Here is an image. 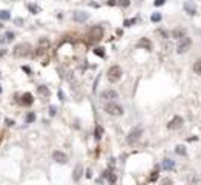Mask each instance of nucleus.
<instances>
[{
  "instance_id": "f257e3e1",
  "label": "nucleus",
  "mask_w": 201,
  "mask_h": 185,
  "mask_svg": "<svg viewBox=\"0 0 201 185\" xmlns=\"http://www.w3.org/2000/svg\"><path fill=\"white\" fill-rule=\"evenodd\" d=\"M29 52H31V45L29 43H18L12 50V54L16 57H26V56H29Z\"/></svg>"
},
{
  "instance_id": "f03ea898",
  "label": "nucleus",
  "mask_w": 201,
  "mask_h": 185,
  "mask_svg": "<svg viewBox=\"0 0 201 185\" xmlns=\"http://www.w3.org/2000/svg\"><path fill=\"white\" fill-rule=\"evenodd\" d=\"M103 26H100V25H95V26H92V28L89 29V32H88V37H89V42H98V40H101L103 39Z\"/></svg>"
},
{
  "instance_id": "7ed1b4c3",
  "label": "nucleus",
  "mask_w": 201,
  "mask_h": 185,
  "mask_svg": "<svg viewBox=\"0 0 201 185\" xmlns=\"http://www.w3.org/2000/svg\"><path fill=\"white\" fill-rule=\"evenodd\" d=\"M104 111L108 113V114H111V116H121L123 114V107L118 103H115L114 100H111L109 103H106L104 105Z\"/></svg>"
},
{
  "instance_id": "20e7f679",
  "label": "nucleus",
  "mask_w": 201,
  "mask_h": 185,
  "mask_svg": "<svg viewBox=\"0 0 201 185\" xmlns=\"http://www.w3.org/2000/svg\"><path fill=\"white\" fill-rule=\"evenodd\" d=\"M121 74H123L121 68L118 65H114V66L109 68V71H108V80L111 82V84H115V82H118L121 79Z\"/></svg>"
},
{
  "instance_id": "39448f33",
  "label": "nucleus",
  "mask_w": 201,
  "mask_h": 185,
  "mask_svg": "<svg viewBox=\"0 0 201 185\" xmlns=\"http://www.w3.org/2000/svg\"><path fill=\"white\" fill-rule=\"evenodd\" d=\"M190 45H192V40H190V37H187V36H184L183 39H180L177 42V52L178 54H184L186 51L190 48Z\"/></svg>"
},
{
  "instance_id": "423d86ee",
  "label": "nucleus",
  "mask_w": 201,
  "mask_h": 185,
  "mask_svg": "<svg viewBox=\"0 0 201 185\" xmlns=\"http://www.w3.org/2000/svg\"><path fill=\"white\" fill-rule=\"evenodd\" d=\"M141 134H143V130H141V128H134V130H132L131 133L127 134L126 142L129 143V145H134V143H137V142L140 141Z\"/></svg>"
},
{
  "instance_id": "0eeeda50",
  "label": "nucleus",
  "mask_w": 201,
  "mask_h": 185,
  "mask_svg": "<svg viewBox=\"0 0 201 185\" xmlns=\"http://www.w3.org/2000/svg\"><path fill=\"white\" fill-rule=\"evenodd\" d=\"M49 46H51V42L48 40V37H40V40H39V46H37L35 54H37V56L45 54V52L49 50Z\"/></svg>"
},
{
  "instance_id": "6e6552de",
  "label": "nucleus",
  "mask_w": 201,
  "mask_h": 185,
  "mask_svg": "<svg viewBox=\"0 0 201 185\" xmlns=\"http://www.w3.org/2000/svg\"><path fill=\"white\" fill-rule=\"evenodd\" d=\"M52 159H54L57 164H68V156H66V153H63V151H60V150H57V151L52 153Z\"/></svg>"
},
{
  "instance_id": "1a4fd4ad",
  "label": "nucleus",
  "mask_w": 201,
  "mask_h": 185,
  "mask_svg": "<svg viewBox=\"0 0 201 185\" xmlns=\"http://www.w3.org/2000/svg\"><path fill=\"white\" fill-rule=\"evenodd\" d=\"M181 127H183V117H181V116H175V117L168 123L169 130H180Z\"/></svg>"
},
{
  "instance_id": "9d476101",
  "label": "nucleus",
  "mask_w": 201,
  "mask_h": 185,
  "mask_svg": "<svg viewBox=\"0 0 201 185\" xmlns=\"http://www.w3.org/2000/svg\"><path fill=\"white\" fill-rule=\"evenodd\" d=\"M101 99L103 100H115V99H118V93L117 91H114V90H106V91L101 93Z\"/></svg>"
},
{
  "instance_id": "9b49d317",
  "label": "nucleus",
  "mask_w": 201,
  "mask_h": 185,
  "mask_svg": "<svg viewBox=\"0 0 201 185\" xmlns=\"http://www.w3.org/2000/svg\"><path fill=\"white\" fill-rule=\"evenodd\" d=\"M72 17H74L75 22H80V23H81V22H86L89 19V14L85 13V11H75Z\"/></svg>"
},
{
  "instance_id": "f8f14e48",
  "label": "nucleus",
  "mask_w": 201,
  "mask_h": 185,
  "mask_svg": "<svg viewBox=\"0 0 201 185\" xmlns=\"http://www.w3.org/2000/svg\"><path fill=\"white\" fill-rule=\"evenodd\" d=\"M184 11L186 14H189V16H195L196 14V6L193 2H186L184 3Z\"/></svg>"
},
{
  "instance_id": "ddd939ff",
  "label": "nucleus",
  "mask_w": 201,
  "mask_h": 185,
  "mask_svg": "<svg viewBox=\"0 0 201 185\" xmlns=\"http://www.w3.org/2000/svg\"><path fill=\"white\" fill-rule=\"evenodd\" d=\"M22 103L26 105V107L32 105V103H34V97H32V94H31V93H25L23 96H22Z\"/></svg>"
},
{
  "instance_id": "4468645a",
  "label": "nucleus",
  "mask_w": 201,
  "mask_h": 185,
  "mask_svg": "<svg viewBox=\"0 0 201 185\" xmlns=\"http://www.w3.org/2000/svg\"><path fill=\"white\" fill-rule=\"evenodd\" d=\"M81 176H83V167L80 164L75 167V170H74V174H72V179L75 180V182H78V180L81 179Z\"/></svg>"
},
{
  "instance_id": "2eb2a0df",
  "label": "nucleus",
  "mask_w": 201,
  "mask_h": 185,
  "mask_svg": "<svg viewBox=\"0 0 201 185\" xmlns=\"http://www.w3.org/2000/svg\"><path fill=\"white\" fill-rule=\"evenodd\" d=\"M37 93H39L41 97H45V99H48V97L51 96V91H49V88H48V86H45V85H40L39 88H37Z\"/></svg>"
},
{
  "instance_id": "dca6fc26",
  "label": "nucleus",
  "mask_w": 201,
  "mask_h": 185,
  "mask_svg": "<svg viewBox=\"0 0 201 185\" xmlns=\"http://www.w3.org/2000/svg\"><path fill=\"white\" fill-rule=\"evenodd\" d=\"M186 36V31L183 28H175L172 31V37L173 39H177V40H180V39H183V37Z\"/></svg>"
},
{
  "instance_id": "f3484780",
  "label": "nucleus",
  "mask_w": 201,
  "mask_h": 185,
  "mask_svg": "<svg viewBox=\"0 0 201 185\" xmlns=\"http://www.w3.org/2000/svg\"><path fill=\"white\" fill-rule=\"evenodd\" d=\"M138 46L140 48H145V50H147V51H150V48H152V43L149 42V39H141L138 42Z\"/></svg>"
},
{
  "instance_id": "a211bd4d",
  "label": "nucleus",
  "mask_w": 201,
  "mask_h": 185,
  "mask_svg": "<svg viewBox=\"0 0 201 185\" xmlns=\"http://www.w3.org/2000/svg\"><path fill=\"white\" fill-rule=\"evenodd\" d=\"M161 165H163V168H164L166 171H169V170H173V167H175V162L170 160V159H164Z\"/></svg>"
},
{
  "instance_id": "6ab92c4d",
  "label": "nucleus",
  "mask_w": 201,
  "mask_h": 185,
  "mask_svg": "<svg viewBox=\"0 0 201 185\" xmlns=\"http://www.w3.org/2000/svg\"><path fill=\"white\" fill-rule=\"evenodd\" d=\"M193 71H195V74L201 76V59L195 60V63H193Z\"/></svg>"
},
{
  "instance_id": "aec40b11",
  "label": "nucleus",
  "mask_w": 201,
  "mask_h": 185,
  "mask_svg": "<svg viewBox=\"0 0 201 185\" xmlns=\"http://www.w3.org/2000/svg\"><path fill=\"white\" fill-rule=\"evenodd\" d=\"M11 19V13L6 9H0V20H9Z\"/></svg>"
},
{
  "instance_id": "412c9836",
  "label": "nucleus",
  "mask_w": 201,
  "mask_h": 185,
  "mask_svg": "<svg viewBox=\"0 0 201 185\" xmlns=\"http://www.w3.org/2000/svg\"><path fill=\"white\" fill-rule=\"evenodd\" d=\"M28 9H29V13H31V14H39V13H40V6L34 5V3H29V5H28Z\"/></svg>"
},
{
  "instance_id": "4be33fe9",
  "label": "nucleus",
  "mask_w": 201,
  "mask_h": 185,
  "mask_svg": "<svg viewBox=\"0 0 201 185\" xmlns=\"http://www.w3.org/2000/svg\"><path fill=\"white\" fill-rule=\"evenodd\" d=\"M94 136H95V139H97V141H100V139H101V136H103V128H101L100 125H97V127H95V131H94Z\"/></svg>"
},
{
  "instance_id": "5701e85b",
  "label": "nucleus",
  "mask_w": 201,
  "mask_h": 185,
  "mask_svg": "<svg viewBox=\"0 0 201 185\" xmlns=\"http://www.w3.org/2000/svg\"><path fill=\"white\" fill-rule=\"evenodd\" d=\"M175 153L180 154V156H186V153H187V151H186V147L184 145H177L175 147Z\"/></svg>"
},
{
  "instance_id": "b1692460",
  "label": "nucleus",
  "mask_w": 201,
  "mask_h": 185,
  "mask_svg": "<svg viewBox=\"0 0 201 185\" xmlns=\"http://www.w3.org/2000/svg\"><path fill=\"white\" fill-rule=\"evenodd\" d=\"M94 54H95V56H98V57H104V56H106V52H104V50H103L101 46H97L95 50H94Z\"/></svg>"
},
{
  "instance_id": "393cba45",
  "label": "nucleus",
  "mask_w": 201,
  "mask_h": 185,
  "mask_svg": "<svg viewBox=\"0 0 201 185\" xmlns=\"http://www.w3.org/2000/svg\"><path fill=\"white\" fill-rule=\"evenodd\" d=\"M34 120H35V113H28V114H26V123H32Z\"/></svg>"
},
{
  "instance_id": "a878e982",
  "label": "nucleus",
  "mask_w": 201,
  "mask_h": 185,
  "mask_svg": "<svg viewBox=\"0 0 201 185\" xmlns=\"http://www.w3.org/2000/svg\"><path fill=\"white\" fill-rule=\"evenodd\" d=\"M150 20L155 22V23H158V22L161 20V14H160V13H154L152 16H150Z\"/></svg>"
},
{
  "instance_id": "bb28decb",
  "label": "nucleus",
  "mask_w": 201,
  "mask_h": 185,
  "mask_svg": "<svg viewBox=\"0 0 201 185\" xmlns=\"http://www.w3.org/2000/svg\"><path fill=\"white\" fill-rule=\"evenodd\" d=\"M5 37H6V42H11V40H14L16 34H14V32H11V31H8V32L5 34Z\"/></svg>"
},
{
  "instance_id": "cd10ccee",
  "label": "nucleus",
  "mask_w": 201,
  "mask_h": 185,
  "mask_svg": "<svg viewBox=\"0 0 201 185\" xmlns=\"http://www.w3.org/2000/svg\"><path fill=\"white\" fill-rule=\"evenodd\" d=\"M137 22V19H127V20H124V26H132Z\"/></svg>"
},
{
  "instance_id": "c85d7f7f",
  "label": "nucleus",
  "mask_w": 201,
  "mask_h": 185,
  "mask_svg": "<svg viewBox=\"0 0 201 185\" xmlns=\"http://www.w3.org/2000/svg\"><path fill=\"white\" fill-rule=\"evenodd\" d=\"M120 6H123V8H127L129 5H131V0H120Z\"/></svg>"
},
{
  "instance_id": "c756f323",
  "label": "nucleus",
  "mask_w": 201,
  "mask_h": 185,
  "mask_svg": "<svg viewBox=\"0 0 201 185\" xmlns=\"http://www.w3.org/2000/svg\"><path fill=\"white\" fill-rule=\"evenodd\" d=\"M108 180H109L111 184H115V182H117V176L114 174V173H111V174L108 176Z\"/></svg>"
},
{
  "instance_id": "7c9ffc66",
  "label": "nucleus",
  "mask_w": 201,
  "mask_h": 185,
  "mask_svg": "<svg viewBox=\"0 0 201 185\" xmlns=\"http://www.w3.org/2000/svg\"><path fill=\"white\" fill-rule=\"evenodd\" d=\"M49 114H51V116H55V114H57V107L51 105V107H49Z\"/></svg>"
},
{
  "instance_id": "2f4dec72",
  "label": "nucleus",
  "mask_w": 201,
  "mask_h": 185,
  "mask_svg": "<svg viewBox=\"0 0 201 185\" xmlns=\"http://www.w3.org/2000/svg\"><path fill=\"white\" fill-rule=\"evenodd\" d=\"M157 179H158V173H157V171H154L152 174H150L149 180H150V182H155V180H157Z\"/></svg>"
},
{
  "instance_id": "473e14b6",
  "label": "nucleus",
  "mask_w": 201,
  "mask_h": 185,
  "mask_svg": "<svg viewBox=\"0 0 201 185\" xmlns=\"http://www.w3.org/2000/svg\"><path fill=\"white\" fill-rule=\"evenodd\" d=\"M14 23H16L17 26H23V19H16V20H14Z\"/></svg>"
},
{
  "instance_id": "72a5a7b5",
  "label": "nucleus",
  "mask_w": 201,
  "mask_h": 185,
  "mask_svg": "<svg viewBox=\"0 0 201 185\" xmlns=\"http://www.w3.org/2000/svg\"><path fill=\"white\" fill-rule=\"evenodd\" d=\"M5 123H6V125H8V127H12V125H14V123H16V122H14L12 119H5Z\"/></svg>"
},
{
  "instance_id": "f704fd0d",
  "label": "nucleus",
  "mask_w": 201,
  "mask_h": 185,
  "mask_svg": "<svg viewBox=\"0 0 201 185\" xmlns=\"http://www.w3.org/2000/svg\"><path fill=\"white\" fill-rule=\"evenodd\" d=\"M22 70H23L26 74H31V73H32V71H31V68H29V66H26V65H25V66H22Z\"/></svg>"
},
{
  "instance_id": "c9c22d12",
  "label": "nucleus",
  "mask_w": 201,
  "mask_h": 185,
  "mask_svg": "<svg viewBox=\"0 0 201 185\" xmlns=\"http://www.w3.org/2000/svg\"><path fill=\"white\" fill-rule=\"evenodd\" d=\"M57 94H58V99L60 100H64V94H63L62 90H58V93H57Z\"/></svg>"
},
{
  "instance_id": "e433bc0d",
  "label": "nucleus",
  "mask_w": 201,
  "mask_h": 185,
  "mask_svg": "<svg viewBox=\"0 0 201 185\" xmlns=\"http://www.w3.org/2000/svg\"><path fill=\"white\" fill-rule=\"evenodd\" d=\"M164 2H166V0H157V2H155V6H161Z\"/></svg>"
},
{
  "instance_id": "4c0bfd02",
  "label": "nucleus",
  "mask_w": 201,
  "mask_h": 185,
  "mask_svg": "<svg viewBox=\"0 0 201 185\" xmlns=\"http://www.w3.org/2000/svg\"><path fill=\"white\" fill-rule=\"evenodd\" d=\"M108 5H109V6H114V5H117V0H108Z\"/></svg>"
},
{
  "instance_id": "58836bf2",
  "label": "nucleus",
  "mask_w": 201,
  "mask_h": 185,
  "mask_svg": "<svg viewBox=\"0 0 201 185\" xmlns=\"http://www.w3.org/2000/svg\"><path fill=\"white\" fill-rule=\"evenodd\" d=\"M160 34H161L163 37H164V39H168V32H166V31H163V29H160Z\"/></svg>"
},
{
  "instance_id": "ea45409f",
  "label": "nucleus",
  "mask_w": 201,
  "mask_h": 185,
  "mask_svg": "<svg viewBox=\"0 0 201 185\" xmlns=\"http://www.w3.org/2000/svg\"><path fill=\"white\" fill-rule=\"evenodd\" d=\"M86 177H92V171H91V170L86 171Z\"/></svg>"
},
{
  "instance_id": "a19ab883",
  "label": "nucleus",
  "mask_w": 201,
  "mask_h": 185,
  "mask_svg": "<svg viewBox=\"0 0 201 185\" xmlns=\"http://www.w3.org/2000/svg\"><path fill=\"white\" fill-rule=\"evenodd\" d=\"M0 93H2V85H0Z\"/></svg>"
},
{
  "instance_id": "79ce46f5",
  "label": "nucleus",
  "mask_w": 201,
  "mask_h": 185,
  "mask_svg": "<svg viewBox=\"0 0 201 185\" xmlns=\"http://www.w3.org/2000/svg\"><path fill=\"white\" fill-rule=\"evenodd\" d=\"M0 28H3V25H2V23H0Z\"/></svg>"
}]
</instances>
